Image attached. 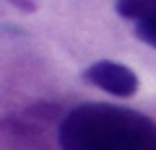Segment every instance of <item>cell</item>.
I'll return each instance as SVG.
<instances>
[{
	"instance_id": "3957f363",
	"label": "cell",
	"mask_w": 156,
	"mask_h": 150,
	"mask_svg": "<svg viewBox=\"0 0 156 150\" xmlns=\"http://www.w3.org/2000/svg\"><path fill=\"white\" fill-rule=\"evenodd\" d=\"M115 8L135 26H156V0H117Z\"/></svg>"
},
{
	"instance_id": "277c9868",
	"label": "cell",
	"mask_w": 156,
	"mask_h": 150,
	"mask_svg": "<svg viewBox=\"0 0 156 150\" xmlns=\"http://www.w3.org/2000/svg\"><path fill=\"white\" fill-rule=\"evenodd\" d=\"M135 36L146 44L156 47V26H135Z\"/></svg>"
},
{
	"instance_id": "5b68a950",
	"label": "cell",
	"mask_w": 156,
	"mask_h": 150,
	"mask_svg": "<svg viewBox=\"0 0 156 150\" xmlns=\"http://www.w3.org/2000/svg\"><path fill=\"white\" fill-rule=\"evenodd\" d=\"M11 3H13V5H18L21 11H29V13L34 11V3H29V0H11Z\"/></svg>"
},
{
	"instance_id": "6da1fadb",
	"label": "cell",
	"mask_w": 156,
	"mask_h": 150,
	"mask_svg": "<svg viewBox=\"0 0 156 150\" xmlns=\"http://www.w3.org/2000/svg\"><path fill=\"white\" fill-rule=\"evenodd\" d=\"M62 150H156V122L115 104H81L57 132Z\"/></svg>"
},
{
	"instance_id": "7a4b0ae2",
	"label": "cell",
	"mask_w": 156,
	"mask_h": 150,
	"mask_svg": "<svg viewBox=\"0 0 156 150\" xmlns=\"http://www.w3.org/2000/svg\"><path fill=\"white\" fill-rule=\"evenodd\" d=\"M83 80L89 85H96L101 88L104 93L117 96V98H130L135 96L140 80L128 65H120V62H112V60H99L94 65H89L83 70Z\"/></svg>"
}]
</instances>
